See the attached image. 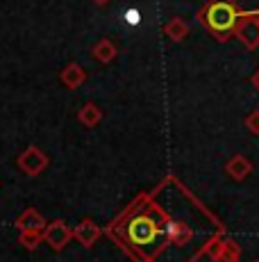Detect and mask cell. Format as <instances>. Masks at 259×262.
I'll return each instance as SVG.
<instances>
[{
  "mask_svg": "<svg viewBox=\"0 0 259 262\" xmlns=\"http://www.w3.org/2000/svg\"><path fill=\"white\" fill-rule=\"evenodd\" d=\"M46 216H43L39 210H34V208H28V210H23L21 216L16 219V228L18 230H43L46 228Z\"/></svg>",
  "mask_w": 259,
  "mask_h": 262,
  "instance_id": "obj_8",
  "label": "cell"
},
{
  "mask_svg": "<svg viewBox=\"0 0 259 262\" xmlns=\"http://www.w3.org/2000/svg\"><path fill=\"white\" fill-rule=\"evenodd\" d=\"M71 237H73V230L68 228L62 219L53 221V224H46V228H43V242H46L48 246H53L55 251H62L64 246L71 242Z\"/></svg>",
  "mask_w": 259,
  "mask_h": 262,
  "instance_id": "obj_4",
  "label": "cell"
},
{
  "mask_svg": "<svg viewBox=\"0 0 259 262\" xmlns=\"http://www.w3.org/2000/svg\"><path fill=\"white\" fill-rule=\"evenodd\" d=\"M59 80H62L64 87H68V89H77V87H82L84 80H87V71H84V69L80 67V64L71 62L68 67H64V69H62V73H59Z\"/></svg>",
  "mask_w": 259,
  "mask_h": 262,
  "instance_id": "obj_9",
  "label": "cell"
},
{
  "mask_svg": "<svg viewBox=\"0 0 259 262\" xmlns=\"http://www.w3.org/2000/svg\"><path fill=\"white\" fill-rule=\"evenodd\" d=\"M255 262H259V260H255Z\"/></svg>",
  "mask_w": 259,
  "mask_h": 262,
  "instance_id": "obj_19",
  "label": "cell"
},
{
  "mask_svg": "<svg viewBox=\"0 0 259 262\" xmlns=\"http://www.w3.org/2000/svg\"><path fill=\"white\" fill-rule=\"evenodd\" d=\"M18 242H21L23 249L34 251L43 242V230H21V235H18Z\"/></svg>",
  "mask_w": 259,
  "mask_h": 262,
  "instance_id": "obj_13",
  "label": "cell"
},
{
  "mask_svg": "<svg viewBox=\"0 0 259 262\" xmlns=\"http://www.w3.org/2000/svg\"><path fill=\"white\" fill-rule=\"evenodd\" d=\"M250 84H252V87H255L257 92H259V69H257L255 73H252V78H250Z\"/></svg>",
  "mask_w": 259,
  "mask_h": 262,
  "instance_id": "obj_16",
  "label": "cell"
},
{
  "mask_svg": "<svg viewBox=\"0 0 259 262\" xmlns=\"http://www.w3.org/2000/svg\"><path fill=\"white\" fill-rule=\"evenodd\" d=\"M241 12H239L234 0H209L205 7L198 12V21H200L218 41H227L234 34Z\"/></svg>",
  "mask_w": 259,
  "mask_h": 262,
  "instance_id": "obj_1",
  "label": "cell"
},
{
  "mask_svg": "<svg viewBox=\"0 0 259 262\" xmlns=\"http://www.w3.org/2000/svg\"><path fill=\"white\" fill-rule=\"evenodd\" d=\"M164 34H166L171 41H182V39L189 34V25H187L184 18L175 16V18H171V21L166 23V28H164Z\"/></svg>",
  "mask_w": 259,
  "mask_h": 262,
  "instance_id": "obj_12",
  "label": "cell"
},
{
  "mask_svg": "<svg viewBox=\"0 0 259 262\" xmlns=\"http://www.w3.org/2000/svg\"><path fill=\"white\" fill-rule=\"evenodd\" d=\"M246 125H248V130H250L252 135H259V110H255V112L248 114Z\"/></svg>",
  "mask_w": 259,
  "mask_h": 262,
  "instance_id": "obj_14",
  "label": "cell"
},
{
  "mask_svg": "<svg viewBox=\"0 0 259 262\" xmlns=\"http://www.w3.org/2000/svg\"><path fill=\"white\" fill-rule=\"evenodd\" d=\"M207 253L214 262H239L241 258V249L232 239H214L212 244H207Z\"/></svg>",
  "mask_w": 259,
  "mask_h": 262,
  "instance_id": "obj_5",
  "label": "cell"
},
{
  "mask_svg": "<svg viewBox=\"0 0 259 262\" xmlns=\"http://www.w3.org/2000/svg\"><path fill=\"white\" fill-rule=\"evenodd\" d=\"M77 121H80L82 125H87V128H96V125L102 121L100 107H98L96 103L82 105V107H80V112H77Z\"/></svg>",
  "mask_w": 259,
  "mask_h": 262,
  "instance_id": "obj_11",
  "label": "cell"
},
{
  "mask_svg": "<svg viewBox=\"0 0 259 262\" xmlns=\"http://www.w3.org/2000/svg\"><path fill=\"white\" fill-rule=\"evenodd\" d=\"M234 34H237V39H239V41H241L248 50L259 48V18H257L252 12L241 14V18H239L237 28H234Z\"/></svg>",
  "mask_w": 259,
  "mask_h": 262,
  "instance_id": "obj_2",
  "label": "cell"
},
{
  "mask_svg": "<svg viewBox=\"0 0 259 262\" xmlns=\"http://www.w3.org/2000/svg\"><path fill=\"white\" fill-rule=\"evenodd\" d=\"M225 173L230 176L232 180L241 183V180H246L248 176L252 173V162L248 158H243V155H232L230 162L225 164Z\"/></svg>",
  "mask_w": 259,
  "mask_h": 262,
  "instance_id": "obj_7",
  "label": "cell"
},
{
  "mask_svg": "<svg viewBox=\"0 0 259 262\" xmlns=\"http://www.w3.org/2000/svg\"><path fill=\"white\" fill-rule=\"evenodd\" d=\"M93 3H96V5H107L109 0H93Z\"/></svg>",
  "mask_w": 259,
  "mask_h": 262,
  "instance_id": "obj_17",
  "label": "cell"
},
{
  "mask_svg": "<svg viewBox=\"0 0 259 262\" xmlns=\"http://www.w3.org/2000/svg\"><path fill=\"white\" fill-rule=\"evenodd\" d=\"M252 14H255V16H257V18H259V9H257V12H252Z\"/></svg>",
  "mask_w": 259,
  "mask_h": 262,
  "instance_id": "obj_18",
  "label": "cell"
},
{
  "mask_svg": "<svg viewBox=\"0 0 259 262\" xmlns=\"http://www.w3.org/2000/svg\"><path fill=\"white\" fill-rule=\"evenodd\" d=\"M16 164L25 171L28 176H39L48 167V155L43 153L41 148H37V146H28V148L18 155Z\"/></svg>",
  "mask_w": 259,
  "mask_h": 262,
  "instance_id": "obj_3",
  "label": "cell"
},
{
  "mask_svg": "<svg viewBox=\"0 0 259 262\" xmlns=\"http://www.w3.org/2000/svg\"><path fill=\"white\" fill-rule=\"evenodd\" d=\"M100 235H102V230L98 228V224L96 221H91V219H82L75 228H73V237H75L80 244H84V246H93Z\"/></svg>",
  "mask_w": 259,
  "mask_h": 262,
  "instance_id": "obj_6",
  "label": "cell"
},
{
  "mask_svg": "<svg viewBox=\"0 0 259 262\" xmlns=\"http://www.w3.org/2000/svg\"><path fill=\"white\" fill-rule=\"evenodd\" d=\"M91 53H93V57H96L98 62L109 64V62H114V59H116L118 48H116V43H114L112 39H100V41L93 46Z\"/></svg>",
  "mask_w": 259,
  "mask_h": 262,
  "instance_id": "obj_10",
  "label": "cell"
},
{
  "mask_svg": "<svg viewBox=\"0 0 259 262\" xmlns=\"http://www.w3.org/2000/svg\"><path fill=\"white\" fill-rule=\"evenodd\" d=\"M123 18H125L130 25H137L139 21H141V18H139V12H137V9H127L125 16H123Z\"/></svg>",
  "mask_w": 259,
  "mask_h": 262,
  "instance_id": "obj_15",
  "label": "cell"
}]
</instances>
